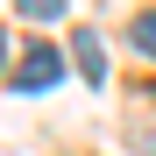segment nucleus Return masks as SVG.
I'll return each instance as SVG.
<instances>
[{
    "label": "nucleus",
    "instance_id": "nucleus-1",
    "mask_svg": "<svg viewBox=\"0 0 156 156\" xmlns=\"http://www.w3.org/2000/svg\"><path fill=\"white\" fill-rule=\"evenodd\" d=\"M57 78H64V50H57V43H29L21 64L7 71V85H14V92H43V85H57Z\"/></svg>",
    "mask_w": 156,
    "mask_h": 156
},
{
    "label": "nucleus",
    "instance_id": "nucleus-4",
    "mask_svg": "<svg viewBox=\"0 0 156 156\" xmlns=\"http://www.w3.org/2000/svg\"><path fill=\"white\" fill-rule=\"evenodd\" d=\"M14 7L29 14V21H57V14H64V0H14Z\"/></svg>",
    "mask_w": 156,
    "mask_h": 156
},
{
    "label": "nucleus",
    "instance_id": "nucleus-3",
    "mask_svg": "<svg viewBox=\"0 0 156 156\" xmlns=\"http://www.w3.org/2000/svg\"><path fill=\"white\" fill-rule=\"evenodd\" d=\"M128 36H135V50H142V57H156V7L128 21Z\"/></svg>",
    "mask_w": 156,
    "mask_h": 156
},
{
    "label": "nucleus",
    "instance_id": "nucleus-2",
    "mask_svg": "<svg viewBox=\"0 0 156 156\" xmlns=\"http://www.w3.org/2000/svg\"><path fill=\"white\" fill-rule=\"evenodd\" d=\"M71 57H78V71H85V85H107V36L78 29L71 36Z\"/></svg>",
    "mask_w": 156,
    "mask_h": 156
}]
</instances>
